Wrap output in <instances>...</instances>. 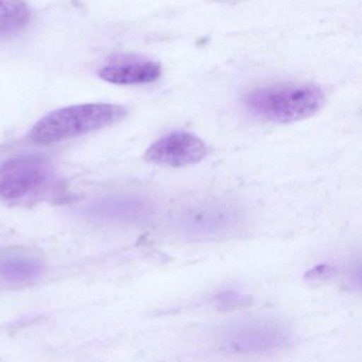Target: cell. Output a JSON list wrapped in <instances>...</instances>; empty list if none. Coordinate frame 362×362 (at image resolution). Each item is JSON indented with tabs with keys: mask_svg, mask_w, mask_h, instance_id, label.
<instances>
[{
	"mask_svg": "<svg viewBox=\"0 0 362 362\" xmlns=\"http://www.w3.org/2000/svg\"><path fill=\"white\" fill-rule=\"evenodd\" d=\"M325 103L323 90L315 84L284 83L257 88L247 95V111L260 119L290 124L315 115Z\"/></svg>",
	"mask_w": 362,
	"mask_h": 362,
	"instance_id": "1",
	"label": "cell"
},
{
	"mask_svg": "<svg viewBox=\"0 0 362 362\" xmlns=\"http://www.w3.org/2000/svg\"><path fill=\"white\" fill-rule=\"evenodd\" d=\"M126 107L112 103H84L57 110L33 127L30 139L37 144L58 143L111 126L126 117Z\"/></svg>",
	"mask_w": 362,
	"mask_h": 362,
	"instance_id": "2",
	"label": "cell"
},
{
	"mask_svg": "<svg viewBox=\"0 0 362 362\" xmlns=\"http://www.w3.org/2000/svg\"><path fill=\"white\" fill-rule=\"evenodd\" d=\"M292 332L285 323L273 319H249L226 326L220 340L235 353L257 354L284 349L292 342Z\"/></svg>",
	"mask_w": 362,
	"mask_h": 362,
	"instance_id": "3",
	"label": "cell"
},
{
	"mask_svg": "<svg viewBox=\"0 0 362 362\" xmlns=\"http://www.w3.org/2000/svg\"><path fill=\"white\" fill-rule=\"evenodd\" d=\"M52 177L49 162L35 156L12 158L0 165V197L20 200L47 185Z\"/></svg>",
	"mask_w": 362,
	"mask_h": 362,
	"instance_id": "4",
	"label": "cell"
},
{
	"mask_svg": "<svg viewBox=\"0 0 362 362\" xmlns=\"http://www.w3.org/2000/svg\"><path fill=\"white\" fill-rule=\"evenodd\" d=\"M209 154L206 144L192 133L175 131L152 144L146 152V160L165 167L192 166Z\"/></svg>",
	"mask_w": 362,
	"mask_h": 362,
	"instance_id": "5",
	"label": "cell"
},
{
	"mask_svg": "<svg viewBox=\"0 0 362 362\" xmlns=\"http://www.w3.org/2000/svg\"><path fill=\"white\" fill-rule=\"evenodd\" d=\"M162 74L160 64L133 54H122L111 59L98 71L99 77L110 83L135 86L156 81Z\"/></svg>",
	"mask_w": 362,
	"mask_h": 362,
	"instance_id": "6",
	"label": "cell"
},
{
	"mask_svg": "<svg viewBox=\"0 0 362 362\" xmlns=\"http://www.w3.org/2000/svg\"><path fill=\"white\" fill-rule=\"evenodd\" d=\"M238 221V214L234 209L222 205H209L186 211L177 218V226L186 234L211 236L232 230Z\"/></svg>",
	"mask_w": 362,
	"mask_h": 362,
	"instance_id": "7",
	"label": "cell"
},
{
	"mask_svg": "<svg viewBox=\"0 0 362 362\" xmlns=\"http://www.w3.org/2000/svg\"><path fill=\"white\" fill-rule=\"evenodd\" d=\"M90 214L97 219L107 221L139 222L149 217L151 206L137 197H113L93 205Z\"/></svg>",
	"mask_w": 362,
	"mask_h": 362,
	"instance_id": "8",
	"label": "cell"
},
{
	"mask_svg": "<svg viewBox=\"0 0 362 362\" xmlns=\"http://www.w3.org/2000/svg\"><path fill=\"white\" fill-rule=\"evenodd\" d=\"M43 264L28 256H10L0 259V281L11 287L35 283L42 273Z\"/></svg>",
	"mask_w": 362,
	"mask_h": 362,
	"instance_id": "9",
	"label": "cell"
},
{
	"mask_svg": "<svg viewBox=\"0 0 362 362\" xmlns=\"http://www.w3.org/2000/svg\"><path fill=\"white\" fill-rule=\"evenodd\" d=\"M31 12L21 1H0V37L20 33L28 25Z\"/></svg>",
	"mask_w": 362,
	"mask_h": 362,
	"instance_id": "10",
	"label": "cell"
},
{
	"mask_svg": "<svg viewBox=\"0 0 362 362\" xmlns=\"http://www.w3.org/2000/svg\"><path fill=\"white\" fill-rule=\"evenodd\" d=\"M215 303L218 308L222 309V310H234V309L249 306L252 300L250 296L240 293V292L226 290V291L220 292L216 296Z\"/></svg>",
	"mask_w": 362,
	"mask_h": 362,
	"instance_id": "11",
	"label": "cell"
},
{
	"mask_svg": "<svg viewBox=\"0 0 362 362\" xmlns=\"http://www.w3.org/2000/svg\"><path fill=\"white\" fill-rule=\"evenodd\" d=\"M336 273V270L332 267L320 264L309 270L305 277L309 281H325L334 276Z\"/></svg>",
	"mask_w": 362,
	"mask_h": 362,
	"instance_id": "12",
	"label": "cell"
}]
</instances>
